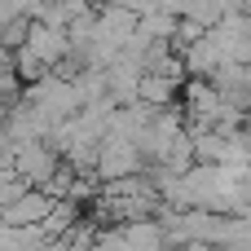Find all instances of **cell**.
<instances>
[{
    "instance_id": "277c9868",
    "label": "cell",
    "mask_w": 251,
    "mask_h": 251,
    "mask_svg": "<svg viewBox=\"0 0 251 251\" xmlns=\"http://www.w3.org/2000/svg\"><path fill=\"white\" fill-rule=\"evenodd\" d=\"M53 207H57V199L49 194V190H26L18 203H9L4 207V225H13V229H31V225H44L49 216H53Z\"/></svg>"
},
{
    "instance_id": "5b68a950",
    "label": "cell",
    "mask_w": 251,
    "mask_h": 251,
    "mask_svg": "<svg viewBox=\"0 0 251 251\" xmlns=\"http://www.w3.org/2000/svg\"><path fill=\"white\" fill-rule=\"evenodd\" d=\"M176 88H181V84L168 79V75H141V93H137V97H141L146 106H154V110H168L172 97H176Z\"/></svg>"
},
{
    "instance_id": "52a82bcc",
    "label": "cell",
    "mask_w": 251,
    "mask_h": 251,
    "mask_svg": "<svg viewBox=\"0 0 251 251\" xmlns=\"http://www.w3.org/2000/svg\"><path fill=\"white\" fill-rule=\"evenodd\" d=\"M97 4H110V9H128V13H154L159 9V0H97Z\"/></svg>"
},
{
    "instance_id": "6da1fadb",
    "label": "cell",
    "mask_w": 251,
    "mask_h": 251,
    "mask_svg": "<svg viewBox=\"0 0 251 251\" xmlns=\"http://www.w3.org/2000/svg\"><path fill=\"white\" fill-rule=\"evenodd\" d=\"M22 101H31V106H40L49 119H75L79 110H84V101H79V93H75V79H66V75H44V79H35V84H26L22 88Z\"/></svg>"
},
{
    "instance_id": "7a4b0ae2",
    "label": "cell",
    "mask_w": 251,
    "mask_h": 251,
    "mask_svg": "<svg viewBox=\"0 0 251 251\" xmlns=\"http://www.w3.org/2000/svg\"><path fill=\"white\" fill-rule=\"evenodd\" d=\"M141 163H146L141 146H132V141H124V137H106L93 176H97L101 185H119V181H132V176L141 172Z\"/></svg>"
},
{
    "instance_id": "8992f818",
    "label": "cell",
    "mask_w": 251,
    "mask_h": 251,
    "mask_svg": "<svg viewBox=\"0 0 251 251\" xmlns=\"http://www.w3.org/2000/svg\"><path fill=\"white\" fill-rule=\"evenodd\" d=\"M40 9H44V0H0V26H4V22H18V18L35 22Z\"/></svg>"
},
{
    "instance_id": "3957f363",
    "label": "cell",
    "mask_w": 251,
    "mask_h": 251,
    "mask_svg": "<svg viewBox=\"0 0 251 251\" xmlns=\"http://www.w3.org/2000/svg\"><path fill=\"white\" fill-rule=\"evenodd\" d=\"M13 172H18L31 190H49L53 176L62 172V163H57V150H53L49 141H35V146H18V154H13Z\"/></svg>"
}]
</instances>
